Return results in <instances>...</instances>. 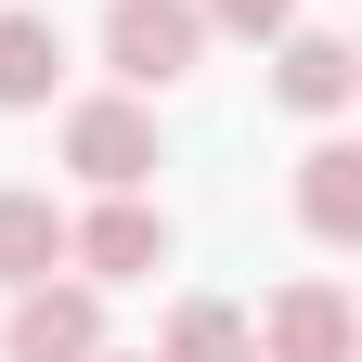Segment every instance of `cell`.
Listing matches in <instances>:
<instances>
[{"label":"cell","instance_id":"52a82bcc","mask_svg":"<svg viewBox=\"0 0 362 362\" xmlns=\"http://www.w3.org/2000/svg\"><path fill=\"white\" fill-rule=\"evenodd\" d=\"M298 220H310V246H362V143H310L298 156Z\"/></svg>","mask_w":362,"mask_h":362},{"label":"cell","instance_id":"8992f818","mask_svg":"<svg viewBox=\"0 0 362 362\" xmlns=\"http://www.w3.org/2000/svg\"><path fill=\"white\" fill-rule=\"evenodd\" d=\"M272 90H285L298 117H349V90H362V52L337 26H285L272 39Z\"/></svg>","mask_w":362,"mask_h":362},{"label":"cell","instance_id":"277c9868","mask_svg":"<svg viewBox=\"0 0 362 362\" xmlns=\"http://www.w3.org/2000/svg\"><path fill=\"white\" fill-rule=\"evenodd\" d=\"M246 337H259V362H349V349H362V324H349V298L324 285V272H298V285H272Z\"/></svg>","mask_w":362,"mask_h":362},{"label":"cell","instance_id":"30bf717a","mask_svg":"<svg viewBox=\"0 0 362 362\" xmlns=\"http://www.w3.org/2000/svg\"><path fill=\"white\" fill-rule=\"evenodd\" d=\"M156 362H259V337H246V310H233V298H181V310H168V337H156Z\"/></svg>","mask_w":362,"mask_h":362},{"label":"cell","instance_id":"8fae6325","mask_svg":"<svg viewBox=\"0 0 362 362\" xmlns=\"http://www.w3.org/2000/svg\"><path fill=\"white\" fill-rule=\"evenodd\" d=\"M207 26H233V39H285L298 26V0H194Z\"/></svg>","mask_w":362,"mask_h":362},{"label":"cell","instance_id":"9c48e42d","mask_svg":"<svg viewBox=\"0 0 362 362\" xmlns=\"http://www.w3.org/2000/svg\"><path fill=\"white\" fill-rule=\"evenodd\" d=\"M39 272H65V207L0 181V285H39Z\"/></svg>","mask_w":362,"mask_h":362},{"label":"cell","instance_id":"7a4b0ae2","mask_svg":"<svg viewBox=\"0 0 362 362\" xmlns=\"http://www.w3.org/2000/svg\"><path fill=\"white\" fill-rule=\"evenodd\" d=\"M65 272L78 285H156L168 272V207L129 181V194H104L90 220H65Z\"/></svg>","mask_w":362,"mask_h":362},{"label":"cell","instance_id":"6da1fadb","mask_svg":"<svg viewBox=\"0 0 362 362\" xmlns=\"http://www.w3.org/2000/svg\"><path fill=\"white\" fill-rule=\"evenodd\" d=\"M194 52H207V13L194 0H104V65H117V90H181L194 78Z\"/></svg>","mask_w":362,"mask_h":362},{"label":"cell","instance_id":"7c38bea8","mask_svg":"<svg viewBox=\"0 0 362 362\" xmlns=\"http://www.w3.org/2000/svg\"><path fill=\"white\" fill-rule=\"evenodd\" d=\"M90 362H156V349H90Z\"/></svg>","mask_w":362,"mask_h":362},{"label":"cell","instance_id":"5b68a950","mask_svg":"<svg viewBox=\"0 0 362 362\" xmlns=\"http://www.w3.org/2000/svg\"><path fill=\"white\" fill-rule=\"evenodd\" d=\"M0 349L13 362H90L104 349V285H13V324H0Z\"/></svg>","mask_w":362,"mask_h":362},{"label":"cell","instance_id":"ba28073f","mask_svg":"<svg viewBox=\"0 0 362 362\" xmlns=\"http://www.w3.org/2000/svg\"><path fill=\"white\" fill-rule=\"evenodd\" d=\"M65 90V26L52 13H0V117H39Z\"/></svg>","mask_w":362,"mask_h":362},{"label":"cell","instance_id":"3957f363","mask_svg":"<svg viewBox=\"0 0 362 362\" xmlns=\"http://www.w3.org/2000/svg\"><path fill=\"white\" fill-rule=\"evenodd\" d=\"M65 168L90 181V194L156 181V104H143V90H90V104H65Z\"/></svg>","mask_w":362,"mask_h":362}]
</instances>
